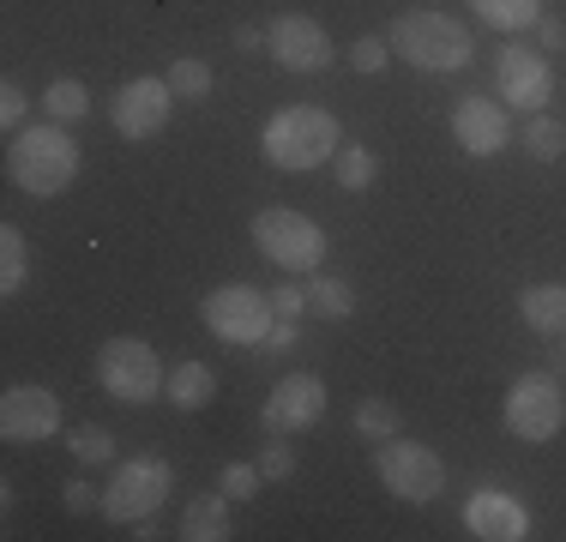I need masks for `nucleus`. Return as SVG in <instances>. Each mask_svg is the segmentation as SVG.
I'll return each mask as SVG.
<instances>
[{
  "instance_id": "13",
  "label": "nucleus",
  "mask_w": 566,
  "mask_h": 542,
  "mask_svg": "<svg viewBox=\"0 0 566 542\" xmlns=\"http://www.w3.org/2000/svg\"><path fill=\"white\" fill-rule=\"evenodd\" d=\"M548 91H555V79H548V61L543 49H501L494 54V97L506 108H524V115H536V108L548 103Z\"/></svg>"
},
{
  "instance_id": "15",
  "label": "nucleus",
  "mask_w": 566,
  "mask_h": 542,
  "mask_svg": "<svg viewBox=\"0 0 566 542\" xmlns=\"http://www.w3.org/2000/svg\"><path fill=\"white\" fill-rule=\"evenodd\" d=\"M464 531L482 542H524L531 536V512H524L518 494H501V488H476L464 500Z\"/></svg>"
},
{
  "instance_id": "19",
  "label": "nucleus",
  "mask_w": 566,
  "mask_h": 542,
  "mask_svg": "<svg viewBox=\"0 0 566 542\" xmlns=\"http://www.w3.org/2000/svg\"><path fill=\"white\" fill-rule=\"evenodd\" d=\"M164 398L175 410H206V404L218 398V374H211L206 362H175L169 379H164Z\"/></svg>"
},
{
  "instance_id": "31",
  "label": "nucleus",
  "mask_w": 566,
  "mask_h": 542,
  "mask_svg": "<svg viewBox=\"0 0 566 542\" xmlns=\"http://www.w3.org/2000/svg\"><path fill=\"white\" fill-rule=\"evenodd\" d=\"M218 482H223V494H229V500H253L265 477H260V465H229Z\"/></svg>"
},
{
  "instance_id": "20",
  "label": "nucleus",
  "mask_w": 566,
  "mask_h": 542,
  "mask_svg": "<svg viewBox=\"0 0 566 542\" xmlns=\"http://www.w3.org/2000/svg\"><path fill=\"white\" fill-rule=\"evenodd\" d=\"M470 12L494 31H531L543 19V0H470Z\"/></svg>"
},
{
  "instance_id": "37",
  "label": "nucleus",
  "mask_w": 566,
  "mask_h": 542,
  "mask_svg": "<svg viewBox=\"0 0 566 542\" xmlns=\"http://www.w3.org/2000/svg\"><path fill=\"white\" fill-rule=\"evenodd\" d=\"M235 49L260 54V49H265V31H260V24H241V31H235Z\"/></svg>"
},
{
  "instance_id": "6",
  "label": "nucleus",
  "mask_w": 566,
  "mask_h": 542,
  "mask_svg": "<svg viewBox=\"0 0 566 542\" xmlns=\"http://www.w3.org/2000/svg\"><path fill=\"white\" fill-rule=\"evenodd\" d=\"M164 379L169 368L157 362V350L145 337H109L97 350V386L109 392L115 404H151L164 398Z\"/></svg>"
},
{
  "instance_id": "10",
  "label": "nucleus",
  "mask_w": 566,
  "mask_h": 542,
  "mask_svg": "<svg viewBox=\"0 0 566 542\" xmlns=\"http://www.w3.org/2000/svg\"><path fill=\"white\" fill-rule=\"evenodd\" d=\"M265 54H277L283 73H326L332 66V37L319 19H307V12H283V19L265 24Z\"/></svg>"
},
{
  "instance_id": "35",
  "label": "nucleus",
  "mask_w": 566,
  "mask_h": 542,
  "mask_svg": "<svg viewBox=\"0 0 566 542\" xmlns=\"http://www.w3.org/2000/svg\"><path fill=\"white\" fill-rule=\"evenodd\" d=\"M536 43H543V49H566V19H548V12H543V19H536Z\"/></svg>"
},
{
  "instance_id": "25",
  "label": "nucleus",
  "mask_w": 566,
  "mask_h": 542,
  "mask_svg": "<svg viewBox=\"0 0 566 542\" xmlns=\"http://www.w3.org/2000/svg\"><path fill=\"white\" fill-rule=\"evenodd\" d=\"M307 308H314L319 320H349L356 314V290H349L344 278H314L307 283Z\"/></svg>"
},
{
  "instance_id": "24",
  "label": "nucleus",
  "mask_w": 566,
  "mask_h": 542,
  "mask_svg": "<svg viewBox=\"0 0 566 542\" xmlns=\"http://www.w3.org/2000/svg\"><path fill=\"white\" fill-rule=\"evenodd\" d=\"M43 115L61 121V127H66V121H85L91 115V91L78 85V79H55V85L43 91Z\"/></svg>"
},
{
  "instance_id": "30",
  "label": "nucleus",
  "mask_w": 566,
  "mask_h": 542,
  "mask_svg": "<svg viewBox=\"0 0 566 542\" xmlns=\"http://www.w3.org/2000/svg\"><path fill=\"white\" fill-rule=\"evenodd\" d=\"M386 61H392V43H386V37H361V43H349V66H356V73H380Z\"/></svg>"
},
{
  "instance_id": "7",
  "label": "nucleus",
  "mask_w": 566,
  "mask_h": 542,
  "mask_svg": "<svg viewBox=\"0 0 566 542\" xmlns=\"http://www.w3.org/2000/svg\"><path fill=\"white\" fill-rule=\"evenodd\" d=\"M374 470H380V482L392 488L398 500H410V507H428V500L447 494V465H440L434 446L422 440H380L374 446Z\"/></svg>"
},
{
  "instance_id": "16",
  "label": "nucleus",
  "mask_w": 566,
  "mask_h": 542,
  "mask_svg": "<svg viewBox=\"0 0 566 542\" xmlns=\"http://www.w3.org/2000/svg\"><path fill=\"white\" fill-rule=\"evenodd\" d=\"M452 139L464 145L470 157L506 152V145H512V115H506V103H494V97H464V103L452 108Z\"/></svg>"
},
{
  "instance_id": "1",
  "label": "nucleus",
  "mask_w": 566,
  "mask_h": 542,
  "mask_svg": "<svg viewBox=\"0 0 566 542\" xmlns=\"http://www.w3.org/2000/svg\"><path fill=\"white\" fill-rule=\"evenodd\" d=\"M7 175H12V187H19V194H31V199L66 194V187H73V175H78L73 133H66L61 121L19 127V133H12V145H7Z\"/></svg>"
},
{
  "instance_id": "9",
  "label": "nucleus",
  "mask_w": 566,
  "mask_h": 542,
  "mask_svg": "<svg viewBox=\"0 0 566 542\" xmlns=\"http://www.w3.org/2000/svg\"><path fill=\"white\" fill-rule=\"evenodd\" d=\"M199 314H206L218 344H260V337L272 332L277 308H272V295H260L253 283H218V290L199 302Z\"/></svg>"
},
{
  "instance_id": "29",
  "label": "nucleus",
  "mask_w": 566,
  "mask_h": 542,
  "mask_svg": "<svg viewBox=\"0 0 566 542\" xmlns=\"http://www.w3.org/2000/svg\"><path fill=\"white\" fill-rule=\"evenodd\" d=\"M260 477L265 482H283V477H295V452H290V440H265V452H260Z\"/></svg>"
},
{
  "instance_id": "8",
  "label": "nucleus",
  "mask_w": 566,
  "mask_h": 542,
  "mask_svg": "<svg viewBox=\"0 0 566 542\" xmlns=\"http://www.w3.org/2000/svg\"><path fill=\"white\" fill-rule=\"evenodd\" d=\"M560 423H566V386H560L555 368L518 374L506 386V428L518 434V440L543 446V440H555V434H560Z\"/></svg>"
},
{
  "instance_id": "27",
  "label": "nucleus",
  "mask_w": 566,
  "mask_h": 542,
  "mask_svg": "<svg viewBox=\"0 0 566 542\" xmlns=\"http://www.w3.org/2000/svg\"><path fill=\"white\" fill-rule=\"evenodd\" d=\"M164 79H169V91H175L181 103H199V97H211V66H206V61H193V54H181V61H175Z\"/></svg>"
},
{
  "instance_id": "23",
  "label": "nucleus",
  "mask_w": 566,
  "mask_h": 542,
  "mask_svg": "<svg viewBox=\"0 0 566 542\" xmlns=\"http://www.w3.org/2000/svg\"><path fill=\"white\" fill-rule=\"evenodd\" d=\"M524 152H531L536 163L566 157V121H555V115H543V108H536V115L524 121Z\"/></svg>"
},
{
  "instance_id": "2",
  "label": "nucleus",
  "mask_w": 566,
  "mask_h": 542,
  "mask_svg": "<svg viewBox=\"0 0 566 542\" xmlns=\"http://www.w3.org/2000/svg\"><path fill=\"white\" fill-rule=\"evenodd\" d=\"M338 145H344L338 115H332V108H314V103L277 108V115L265 121V133H260L265 163H272V169H290V175L332 163V157H338Z\"/></svg>"
},
{
  "instance_id": "33",
  "label": "nucleus",
  "mask_w": 566,
  "mask_h": 542,
  "mask_svg": "<svg viewBox=\"0 0 566 542\" xmlns=\"http://www.w3.org/2000/svg\"><path fill=\"white\" fill-rule=\"evenodd\" d=\"M295 344H302V332H295V320H283V314L272 320V332L260 337V350H265V356H290Z\"/></svg>"
},
{
  "instance_id": "3",
  "label": "nucleus",
  "mask_w": 566,
  "mask_h": 542,
  "mask_svg": "<svg viewBox=\"0 0 566 542\" xmlns=\"http://www.w3.org/2000/svg\"><path fill=\"white\" fill-rule=\"evenodd\" d=\"M386 43H392V54L410 61L416 73H458V66H470V54H476L470 31L452 12H398Z\"/></svg>"
},
{
  "instance_id": "34",
  "label": "nucleus",
  "mask_w": 566,
  "mask_h": 542,
  "mask_svg": "<svg viewBox=\"0 0 566 542\" xmlns=\"http://www.w3.org/2000/svg\"><path fill=\"white\" fill-rule=\"evenodd\" d=\"M91 507H103V494L91 482H66V512H91Z\"/></svg>"
},
{
  "instance_id": "14",
  "label": "nucleus",
  "mask_w": 566,
  "mask_h": 542,
  "mask_svg": "<svg viewBox=\"0 0 566 542\" xmlns=\"http://www.w3.org/2000/svg\"><path fill=\"white\" fill-rule=\"evenodd\" d=\"M319 416H326V379L319 374H283L277 392L265 398L260 423L272 434H302V428H314Z\"/></svg>"
},
{
  "instance_id": "32",
  "label": "nucleus",
  "mask_w": 566,
  "mask_h": 542,
  "mask_svg": "<svg viewBox=\"0 0 566 542\" xmlns=\"http://www.w3.org/2000/svg\"><path fill=\"white\" fill-rule=\"evenodd\" d=\"M24 115H31V97H24V91L7 79V85H0V127L19 133V127H24Z\"/></svg>"
},
{
  "instance_id": "11",
  "label": "nucleus",
  "mask_w": 566,
  "mask_h": 542,
  "mask_svg": "<svg viewBox=\"0 0 566 542\" xmlns=\"http://www.w3.org/2000/svg\"><path fill=\"white\" fill-rule=\"evenodd\" d=\"M169 108H175V91H169V79H127V85L115 91V108H109V121H115V133L120 139H157V133L169 127Z\"/></svg>"
},
{
  "instance_id": "4",
  "label": "nucleus",
  "mask_w": 566,
  "mask_h": 542,
  "mask_svg": "<svg viewBox=\"0 0 566 542\" xmlns=\"http://www.w3.org/2000/svg\"><path fill=\"white\" fill-rule=\"evenodd\" d=\"M169 482H175V465L157 458V452L115 458L109 482H103V512H109L115 524H139V519H151V512L169 500Z\"/></svg>"
},
{
  "instance_id": "26",
  "label": "nucleus",
  "mask_w": 566,
  "mask_h": 542,
  "mask_svg": "<svg viewBox=\"0 0 566 542\" xmlns=\"http://www.w3.org/2000/svg\"><path fill=\"white\" fill-rule=\"evenodd\" d=\"M398 428H403V416H398L392 398H361L356 404V434H361V440L380 446V440H392Z\"/></svg>"
},
{
  "instance_id": "36",
  "label": "nucleus",
  "mask_w": 566,
  "mask_h": 542,
  "mask_svg": "<svg viewBox=\"0 0 566 542\" xmlns=\"http://www.w3.org/2000/svg\"><path fill=\"white\" fill-rule=\"evenodd\" d=\"M272 308H277V314H283V320H295V314H307V290H277V295H272Z\"/></svg>"
},
{
  "instance_id": "28",
  "label": "nucleus",
  "mask_w": 566,
  "mask_h": 542,
  "mask_svg": "<svg viewBox=\"0 0 566 542\" xmlns=\"http://www.w3.org/2000/svg\"><path fill=\"white\" fill-rule=\"evenodd\" d=\"M66 446H73L78 465H115V434H109V428H97V423L73 428V434H66Z\"/></svg>"
},
{
  "instance_id": "12",
  "label": "nucleus",
  "mask_w": 566,
  "mask_h": 542,
  "mask_svg": "<svg viewBox=\"0 0 566 542\" xmlns=\"http://www.w3.org/2000/svg\"><path fill=\"white\" fill-rule=\"evenodd\" d=\"M0 434L12 446H43L61 434V398L49 386H7L0 398Z\"/></svg>"
},
{
  "instance_id": "17",
  "label": "nucleus",
  "mask_w": 566,
  "mask_h": 542,
  "mask_svg": "<svg viewBox=\"0 0 566 542\" xmlns=\"http://www.w3.org/2000/svg\"><path fill=\"white\" fill-rule=\"evenodd\" d=\"M518 320L543 337H560L566 332V283H531V290H518Z\"/></svg>"
},
{
  "instance_id": "21",
  "label": "nucleus",
  "mask_w": 566,
  "mask_h": 542,
  "mask_svg": "<svg viewBox=\"0 0 566 542\" xmlns=\"http://www.w3.org/2000/svg\"><path fill=\"white\" fill-rule=\"evenodd\" d=\"M31 278V248H24V229L7 223L0 229V295H19Z\"/></svg>"
},
{
  "instance_id": "5",
  "label": "nucleus",
  "mask_w": 566,
  "mask_h": 542,
  "mask_svg": "<svg viewBox=\"0 0 566 542\" xmlns=\"http://www.w3.org/2000/svg\"><path fill=\"white\" fill-rule=\"evenodd\" d=\"M253 248H260L277 271H319L332 241H326V229H319L307 211L265 206L260 217H253Z\"/></svg>"
},
{
  "instance_id": "22",
  "label": "nucleus",
  "mask_w": 566,
  "mask_h": 542,
  "mask_svg": "<svg viewBox=\"0 0 566 542\" xmlns=\"http://www.w3.org/2000/svg\"><path fill=\"white\" fill-rule=\"evenodd\" d=\"M332 175H338L344 194H361V187H374V175H380V157H374L368 145H338V157H332Z\"/></svg>"
},
{
  "instance_id": "38",
  "label": "nucleus",
  "mask_w": 566,
  "mask_h": 542,
  "mask_svg": "<svg viewBox=\"0 0 566 542\" xmlns=\"http://www.w3.org/2000/svg\"><path fill=\"white\" fill-rule=\"evenodd\" d=\"M548 368H555V374H566V332L555 337V344H548Z\"/></svg>"
},
{
  "instance_id": "18",
  "label": "nucleus",
  "mask_w": 566,
  "mask_h": 542,
  "mask_svg": "<svg viewBox=\"0 0 566 542\" xmlns=\"http://www.w3.org/2000/svg\"><path fill=\"white\" fill-rule=\"evenodd\" d=\"M235 524H229V494L218 488V494H193L181 507V536L187 542H223Z\"/></svg>"
}]
</instances>
